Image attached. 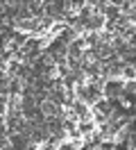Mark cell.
<instances>
[{
    "label": "cell",
    "mask_w": 136,
    "mask_h": 150,
    "mask_svg": "<svg viewBox=\"0 0 136 150\" xmlns=\"http://www.w3.org/2000/svg\"><path fill=\"white\" fill-rule=\"evenodd\" d=\"M39 109L43 112L45 118H50V116H63V107L57 105V103H52V100H43V103L39 105Z\"/></svg>",
    "instance_id": "obj_3"
},
{
    "label": "cell",
    "mask_w": 136,
    "mask_h": 150,
    "mask_svg": "<svg viewBox=\"0 0 136 150\" xmlns=\"http://www.w3.org/2000/svg\"><path fill=\"white\" fill-rule=\"evenodd\" d=\"M125 93H136V77L125 82Z\"/></svg>",
    "instance_id": "obj_4"
},
{
    "label": "cell",
    "mask_w": 136,
    "mask_h": 150,
    "mask_svg": "<svg viewBox=\"0 0 136 150\" xmlns=\"http://www.w3.org/2000/svg\"><path fill=\"white\" fill-rule=\"evenodd\" d=\"M123 96H125V80H120V77H107L104 84H102V98L116 103Z\"/></svg>",
    "instance_id": "obj_2"
},
{
    "label": "cell",
    "mask_w": 136,
    "mask_h": 150,
    "mask_svg": "<svg viewBox=\"0 0 136 150\" xmlns=\"http://www.w3.org/2000/svg\"><path fill=\"white\" fill-rule=\"evenodd\" d=\"M102 84H104V80H86L84 84L75 86V100L93 107L102 98Z\"/></svg>",
    "instance_id": "obj_1"
}]
</instances>
